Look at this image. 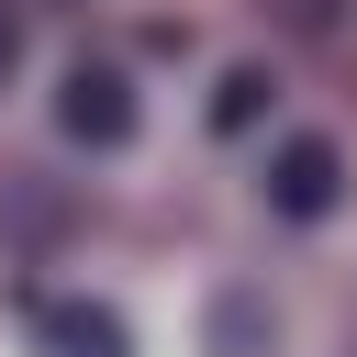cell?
I'll return each mask as SVG.
<instances>
[{
  "mask_svg": "<svg viewBox=\"0 0 357 357\" xmlns=\"http://www.w3.org/2000/svg\"><path fill=\"white\" fill-rule=\"evenodd\" d=\"M56 145L67 156H134L145 145V78L123 56H67L56 67Z\"/></svg>",
  "mask_w": 357,
  "mask_h": 357,
  "instance_id": "6da1fadb",
  "label": "cell"
},
{
  "mask_svg": "<svg viewBox=\"0 0 357 357\" xmlns=\"http://www.w3.org/2000/svg\"><path fill=\"white\" fill-rule=\"evenodd\" d=\"M257 201H268L279 223H324V212L346 201V156H335L324 134H268V145H257Z\"/></svg>",
  "mask_w": 357,
  "mask_h": 357,
  "instance_id": "7a4b0ae2",
  "label": "cell"
},
{
  "mask_svg": "<svg viewBox=\"0 0 357 357\" xmlns=\"http://www.w3.org/2000/svg\"><path fill=\"white\" fill-rule=\"evenodd\" d=\"M201 123H212L223 145L279 134V78H268V67H223V78H212V100H201Z\"/></svg>",
  "mask_w": 357,
  "mask_h": 357,
  "instance_id": "3957f363",
  "label": "cell"
},
{
  "mask_svg": "<svg viewBox=\"0 0 357 357\" xmlns=\"http://www.w3.org/2000/svg\"><path fill=\"white\" fill-rule=\"evenodd\" d=\"M45 357H123V312L112 301H56L45 312Z\"/></svg>",
  "mask_w": 357,
  "mask_h": 357,
  "instance_id": "277c9868",
  "label": "cell"
}]
</instances>
